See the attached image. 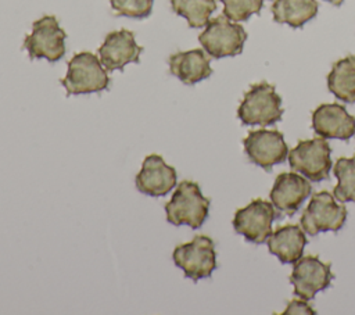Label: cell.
<instances>
[{
	"instance_id": "cell-1",
	"label": "cell",
	"mask_w": 355,
	"mask_h": 315,
	"mask_svg": "<svg viewBox=\"0 0 355 315\" xmlns=\"http://www.w3.org/2000/svg\"><path fill=\"white\" fill-rule=\"evenodd\" d=\"M209 203V198L202 196L197 182L182 180L165 204L166 221L175 226L187 225L191 229H198L208 216Z\"/></svg>"
},
{
	"instance_id": "cell-2",
	"label": "cell",
	"mask_w": 355,
	"mask_h": 315,
	"mask_svg": "<svg viewBox=\"0 0 355 315\" xmlns=\"http://www.w3.org/2000/svg\"><path fill=\"white\" fill-rule=\"evenodd\" d=\"M67 96L100 93L110 86V76L97 56L80 51L68 61L67 75L61 79Z\"/></svg>"
},
{
	"instance_id": "cell-3",
	"label": "cell",
	"mask_w": 355,
	"mask_h": 315,
	"mask_svg": "<svg viewBox=\"0 0 355 315\" xmlns=\"http://www.w3.org/2000/svg\"><path fill=\"white\" fill-rule=\"evenodd\" d=\"M282 97L268 82L252 85L237 108V117L244 125L268 126L282 119Z\"/></svg>"
},
{
	"instance_id": "cell-4",
	"label": "cell",
	"mask_w": 355,
	"mask_h": 315,
	"mask_svg": "<svg viewBox=\"0 0 355 315\" xmlns=\"http://www.w3.org/2000/svg\"><path fill=\"white\" fill-rule=\"evenodd\" d=\"M247 32L240 24L232 22L225 15L208 21L205 29L198 35V42L212 58L233 57L243 51Z\"/></svg>"
},
{
	"instance_id": "cell-5",
	"label": "cell",
	"mask_w": 355,
	"mask_h": 315,
	"mask_svg": "<svg viewBox=\"0 0 355 315\" xmlns=\"http://www.w3.org/2000/svg\"><path fill=\"white\" fill-rule=\"evenodd\" d=\"M173 262L186 278L197 282L209 278L216 269V253L214 240L205 235H197L189 243L178 244L172 253Z\"/></svg>"
},
{
	"instance_id": "cell-6",
	"label": "cell",
	"mask_w": 355,
	"mask_h": 315,
	"mask_svg": "<svg viewBox=\"0 0 355 315\" xmlns=\"http://www.w3.org/2000/svg\"><path fill=\"white\" fill-rule=\"evenodd\" d=\"M65 31L54 15H43L32 24V32L24 40V49L31 60L46 58L57 62L65 54Z\"/></svg>"
},
{
	"instance_id": "cell-7",
	"label": "cell",
	"mask_w": 355,
	"mask_h": 315,
	"mask_svg": "<svg viewBox=\"0 0 355 315\" xmlns=\"http://www.w3.org/2000/svg\"><path fill=\"white\" fill-rule=\"evenodd\" d=\"M331 148L326 139L315 137L301 140L288 151V164L293 171L304 175L311 182L329 178L331 169Z\"/></svg>"
},
{
	"instance_id": "cell-8",
	"label": "cell",
	"mask_w": 355,
	"mask_h": 315,
	"mask_svg": "<svg viewBox=\"0 0 355 315\" xmlns=\"http://www.w3.org/2000/svg\"><path fill=\"white\" fill-rule=\"evenodd\" d=\"M347 219V208L334 200V194L323 190L312 196L309 204L302 211L301 226L311 235L316 236L320 232H337Z\"/></svg>"
},
{
	"instance_id": "cell-9",
	"label": "cell",
	"mask_w": 355,
	"mask_h": 315,
	"mask_svg": "<svg viewBox=\"0 0 355 315\" xmlns=\"http://www.w3.org/2000/svg\"><path fill=\"white\" fill-rule=\"evenodd\" d=\"M280 214L266 200L255 198L248 205L239 208L233 216L234 230L247 241L261 244L272 235V223Z\"/></svg>"
},
{
	"instance_id": "cell-10",
	"label": "cell",
	"mask_w": 355,
	"mask_h": 315,
	"mask_svg": "<svg viewBox=\"0 0 355 315\" xmlns=\"http://www.w3.org/2000/svg\"><path fill=\"white\" fill-rule=\"evenodd\" d=\"M244 150L251 162L270 171L276 164H282L288 157V147L283 135L276 130H250L243 140Z\"/></svg>"
},
{
	"instance_id": "cell-11",
	"label": "cell",
	"mask_w": 355,
	"mask_h": 315,
	"mask_svg": "<svg viewBox=\"0 0 355 315\" xmlns=\"http://www.w3.org/2000/svg\"><path fill=\"white\" fill-rule=\"evenodd\" d=\"M333 276L330 262L320 261L318 255H305L294 262L290 282L295 296L312 300L318 291L330 286Z\"/></svg>"
},
{
	"instance_id": "cell-12",
	"label": "cell",
	"mask_w": 355,
	"mask_h": 315,
	"mask_svg": "<svg viewBox=\"0 0 355 315\" xmlns=\"http://www.w3.org/2000/svg\"><path fill=\"white\" fill-rule=\"evenodd\" d=\"M143 47L135 40L133 32L119 29L110 32L98 47L100 62L107 71H122L126 64L139 62Z\"/></svg>"
},
{
	"instance_id": "cell-13",
	"label": "cell",
	"mask_w": 355,
	"mask_h": 315,
	"mask_svg": "<svg viewBox=\"0 0 355 315\" xmlns=\"http://www.w3.org/2000/svg\"><path fill=\"white\" fill-rule=\"evenodd\" d=\"M176 169L165 164L158 154H150L143 160L141 169L136 175V189L150 197H164L176 186Z\"/></svg>"
},
{
	"instance_id": "cell-14",
	"label": "cell",
	"mask_w": 355,
	"mask_h": 315,
	"mask_svg": "<svg viewBox=\"0 0 355 315\" xmlns=\"http://www.w3.org/2000/svg\"><path fill=\"white\" fill-rule=\"evenodd\" d=\"M312 129L323 139L349 140L355 135V118L341 104H320L312 112Z\"/></svg>"
},
{
	"instance_id": "cell-15",
	"label": "cell",
	"mask_w": 355,
	"mask_h": 315,
	"mask_svg": "<svg viewBox=\"0 0 355 315\" xmlns=\"http://www.w3.org/2000/svg\"><path fill=\"white\" fill-rule=\"evenodd\" d=\"M309 180L294 172H282L275 179L270 190V201L284 215L293 216L302 203L311 196Z\"/></svg>"
},
{
	"instance_id": "cell-16",
	"label": "cell",
	"mask_w": 355,
	"mask_h": 315,
	"mask_svg": "<svg viewBox=\"0 0 355 315\" xmlns=\"http://www.w3.org/2000/svg\"><path fill=\"white\" fill-rule=\"evenodd\" d=\"M169 72L184 85H194L212 74L209 57L201 49L178 51L168 60Z\"/></svg>"
},
{
	"instance_id": "cell-17",
	"label": "cell",
	"mask_w": 355,
	"mask_h": 315,
	"mask_svg": "<svg viewBox=\"0 0 355 315\" xmlns=\"http://www.w3.org/2000/svg\"><path fill=\"white\" fill-rule=\"evenodd\" d=\"M270 254L276 255L282 264H294L302 257L306 237L300 225H284L277 228L266 240Z\"/></svg>"
},
{
	"instance_id": "cell-18",
	"label": "cell",
	"mask_w": 355,
	"mask_h": 315,
	"mask_svg": "<svg viewBox=\"0 0 355 315\" xmlns=\"http://www.w3.org/2000/svg\"><path fill=\"white\" fill-rule=\"evenodd\" d=\"M327 87L338 100L355 103V56H347L333 64Z\"/></svg>"
},
{
	"instance_id": "cell-19",
	"label": "cell",
	"mask_w": 355,
	"mask_h": 315,
	"mask_svg": "<svg viewBox=\"0 0 355 315\" xmlns=\"http://www.w3.org/2000/svg\"><path fill=\"white\" fill-rule=\"evenodd\" d=\"M318 8L319 4L316 0H275L272 14L273 19L279 24L301 28L318 14Z\"/></svg>"
},
{
	"instance_id": "cell-20",
	"label": "cell",
	"mask_w": 355,
	"mask_h": 315,
	"mask_svg": "<svg viewBox=\"0 0 355 315\" xmlns=\"http://www.w3.org/2000/svg\"><path fill=\"white\" fill-rule=\"evenodd\" d=\"M175 14L183 17L190 28H202L216 10L215 0H171Z\"/></svg>"
},
{
	"instance_id": "cell-21",
	"label": "cell",
	"mask_w": 355,
	"mask_h": 315,
	"mask_svg": "<svg viewBox=\"0 0 355 315\" xmlns=\"http://www.w3.org/2000/svg\"><path fill=\"white\" fill-rule=\"evenodd\" d=\"M333 172L338 180L333 190L334 198L341 203H355V155L349 158L340 157L334 164Z\"/></svg>"
},
{
	"instance_id": "cell-22",
	"label": "cell",
	"mask_w": 355,
	"mask_h": 315,
	"mask_svg": "<svg viewBox=\"0 0 355 315\" xmlns=\"http://www.w3.org/2000/svg\"><path fill=\"white\" fill-rule=\"evenodd\" d=\"M223 3V15L230 21H247L252 14H259L263 0H220Z\"/></svg>"
},
{
	"instance_id": "cell-23",
	"label": "cell",
	"mask_w": 355,
	"mask_h": 315,
	"mask_svg": "<svg viewBox=\"0 0 355 315\" xmlns=\"http://www.w3.org/2000/svg\"><path fill=\"white\" fill-rule=\"evenodd\" d=\"M110 3L118 15L143 19L151 14L154 0H110Z\"/></svg>"
},
{
	"instance_id": "cell-24",
	"label": "cell",
	"mask_w": 355,
	"mask_h": 315,
	"mask_svg": "<svg viewBox=\"0 0 355 315\" xmlns=\"http://www.w3.org/2000/svg\"><path fill=\"white\" fill-rule=\"evenodd\" d=\"M308 300H304V298H294V300H291L288 304H287V307H286V309L283 311V315H297V314H312V315H315L316 314V311L306 303Z\"/></svg>"
},
{
	"instance_id": "cell-25",
	"label": "cell",
	"mask_w": 355,
	"mask_h": 315,
	"mask_svg": "<svg viewBox=\"0 0 355 315\" xmlns=\"http://www.w3.org/2000/svg\"><path fill=\"white\" fill-rule=\"evenodd\" d=\"M326 1H329V3H331L333 6H341V3L344 1V0H326Z\"/></svg>"
}]
</instances>
